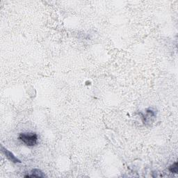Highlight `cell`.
<instances>
[{"label": "cell", "mask_w": 178, "mask_h": 178, "mask_svg": "<svg viewBox=\"0 0 178 178\" xmlns=\"http://www.w3.org/2000/svg\"><path fill=\"white\" fill-rule=\"evenodd\" d=\"M25 177H45V174L39 169H34L32 171V175H25Z\"/></svg>", "instance_id": "obj_3"}, {"label": "cell", "mask_w": 178, "mask_h": 178, "mask_svg": "<svg viewBox=\"0 0 178 178\" xmlns=\"http://www.w3.org/2000/svg\"><path fill=\"white\" fill-rule=\"evenodd\" d=\"M18 139L29 147L34 146L38 143V135L34 132L20 134Z\"/></svg>", "instance_id": "obj_1"}, {"label": "cell", "mask_w": 178, "mask_h": 178, "mask_svg": "<svg viewBox=\"0 0 178 178\" xmlns=\"http://www.w3.org/2000/svg\"><path fill=\"white\" fill-rule=\"evenodd\" d=\"M169 171L172 173H177V162L174 163L172 166L169 167Z\"/></svg>", "instance_id": "obj_4"}, {"label": "cell", "mask_w": 178, "mask_h": 178, "mask_svg": "<svg viewBox=\"0 0 178 178\" xmlns=\"http://www.w3.org/2000/svg\"><path fill=\"white\" fill-rule=\"evenodd\" d=\"M2 152H4V154L6 155V157L10 160V161H11L13 163H20V160L17 159L11 152H10L9 150H7L6 148H5V147H2Z\"/></svg>", "instance_id": "obj_2"}]
</instances>
